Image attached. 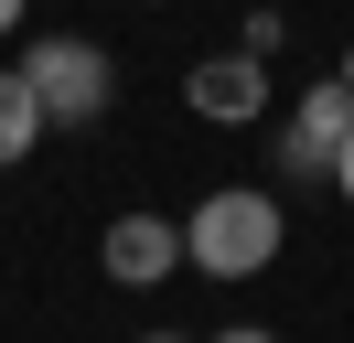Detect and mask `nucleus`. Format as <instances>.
<instances>
[{"instance_id":"f257e3e1","label":"nucleus","mask_w":354,"mask_h":343,"mask_svg":"<svg viewBox=\"0 0 354 343\" xmlns=\"http://www.w3.org/2000/svg\"><path fill=\"white\" fill-rule=\"evenodd\" d=\"M279 193H258V183H215L194 204V225H183V268H204V279H258V268H279Z\"/></svg>"},{"instance_id":"f03ea898","label":"nucleus","mask_w":354,"mask_h":343,"mask_svg":"<svg viewBox=\"0 0 354 343\" xmlns=\"http://www.w3.org/2000/svg\"><path fill=\"white\" fill-rule=\"evenodd\" d=\"M22 86L44 97L54 129H97L118 107V64H108V43H86V33H32L22 43Z\"/></svg>"},{"instance_id":"7ed1b4c3","label":"nucleus","mask_w":354,"mask_h":343,"mask_svg":"<svg viewBox=\"0 0 354 343\" xmlns=\"http://www.w3.org/2000/svg\"><path fill=\"white\" fill-rule=\"evenodd\" d=\"M354 140V86H301L290 97V129H279V183H333V150Z\"/></svg>"},{"instance_id":"20e7f679","label":"nucleus","mask_w":354,"mask_h":343,"mask_svg":"<svg viewBox=\"0 0 354 343\" xmlns=\"http://www.w3.org/2000/svg\"><path fill=\"white\" fill-rule=\"evenodd\" d=\"M183 97H194V118L247 129V118L268 107V54H247V43H236V54H204L194 75H183Z\"/></svg>"},{"instance_id":"39448f33","label":"nucleus","mask_w":354,"mask_h":343,"mask_svg":"<svg viewBox=\"0 0 354 343\" xmlns=\"http://www.w3.org/2000/svg\"><path fill=\"white\" fill-rule=\"evenodd\" d=\"M97 257H108V279H118V290H161V279L183 268V225H172V214H118Z\"/></svg>"},{"instance_id":"423d86ee","label":"nucleus","mask_w":354,"mask_h":343,"mask_svg":"<svg viewBox=\"0 0 354 343\" xmlns=\"http://www.w3.org/2000/svg\"><path fill=\"white\" fill-rule=\"evenodd\" d=\"M44 97H32V86L22 75H0V172H11V161H32V140H44Z\"/></svg>"},{"instance_id":"0eeeda50","label":"nucleus","mask_w":354,"mask_h":343,"mask_svg":"<svg viewBox=\"0 0 354 343\" xmlns=\"http://www.w3.org/2000/svg\"><path fill=\"white\" fill-rule=\"evenodd\" d=\"M333 193H344V204H354V140L333 150Z\"/></svg>"},{"instance_id":"6e6552de","label":"nucleus","mask_w":354,"mask_h":343,"mask_svg":"<svg viewBox=\"0 0 354 343\" xmlns=\"http://www.w3.org/2000/svg\"><path fill=\"white\" fill-rule=\"evenodd\" d=\"M215 343H279V333H258V322H225V333Z\"/></svg>"},{"instance_id":"1a4fd4ad","label":"nucleus","mask_w":354,"mask_h":343,"mask_svg":"<svg viewBox=\"0 0 354 343\" xmlns=\"http://www.w3.org/2000/svg\"><path fill=\"white\" fill-rule=\"evenodd\" d=\"M22 11H32V0H0V33H11V21H22Z\"/></svg>"},{"instance_id":"9d476101","label":"nucleus","mask_w":354,"mask_h":343,"mask_svg":"<svg viewBox=\"0 0 354 343\" xmlns=\"http://www.w3.org/2000/svg\"><path fill=\"white\" fill-rule=\"evenodd\" d=\"M151 343H183V333H151Z\"/></svg>"},{"instance_id":"9b49d317","label":"nucleus","mask_w":354,"mask_h":343,"mask_svg":"<svg viewBox=\"0 0 354 343\" xmlns=\"http://www.w3.org/2000/svg\"><path fill=\"white\" fill-rule=\"evenodd\" d=\"M344 86H354V54H344Z\"/></svg>"}]
</instances>
